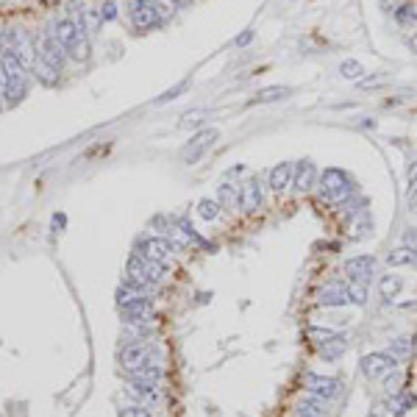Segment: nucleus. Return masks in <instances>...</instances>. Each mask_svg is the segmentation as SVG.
<instances>
[{
	"mask_svg": "<svg viewBox=\"0 0 417 417\" xmlns=\"http://www.w3.org/2000/svg\"><path fill=\"white\" fill-rule=\"evenodd\" d=\"M217 203L223 208H237L239 206V186L234 184H220L217 186Z\"/></svg>",
	"mask_w": 417,
	"mask_h": 417,
	"instance_id": "25",
	"label": "nucleus"
},
{
	"mask_svg": "<svg viewBox=\"0 0 417 417\" xmlns=\"http://www.w3.org/2000/svg\"><path fill=\"white\" fill-rule=\"evenodd\" d=\"M153 3H156V9H159L162 20L173 17V14H175V9H178V0H153Z\"/></svg>",
	"mask_w": 417,
	"mask_h": 417,
	"instance_id": "37",
	"label": "nucleus"
},
{
	"mask_svg": "<svg viewBox=\"0 0 417 417\" xmlns=\"http://www.w3.org/2000/svg\"><path fill=\"white\" fill-rule=\"evenodd\" d=\"M381 84H387V78H384V76H378V78H367V81H359V87H362V89H373V87H381Z\"/></svg>",
	"mask_w": 417,
	"mask_h": 417,
	"instance_id": "43",
	"label": "nucleus"
},
{
	"mask_svg": "<svg viewBox=\"0 0 417 417\" xmlns=\"http://www.w3.org/2000/svg\"><path fill=\"white\" fill-rule=\"evenodd\" d=\"M186 3H192V0H178V6H186Z\"/></svg>",
	"mask_w": 417,
	"mask_h": 417,
	"instance_id": "49",
	"label": "nucleus"
},
{
	"mask_svg": "<svg viewBox=\"0 0 417 417\" xmlns=\"http://www.w3.org/2000/svg\"><path fill=\"white\" fill-rule=\"evenodd\" d=\"M400 384H403V376H400V373H398V376H392V373H389V376H387V395H389V398L400 395V389H403Z\"/></svg>",
	"mask_w": 417,
	"mask_h": 417,
	"instance_id": "38",
	"label": "nucleus"
},
{
	"mask_svg": "<svg viewBox=\"0 0 417 417\" xmlns=\"http://www.w3.org/2000/svg\"><path fill=\"white\" fill-rule=\"evenodd\" d=\"M414 261H417V253H414L411 248H406V245L392 248L389 256H387V264H389V267H409V264H414Z\"/></svg>",
	"mask_w": 417,
	"mask_h": 417,
	"instance_id": "24",
	"label": "nucleus"
},
{
	"mask_svg": "<svg viewBox=\"0 0 417 417\" xmlns=\"http://www.w3.org/2000/svg\"><path fill=\"white\" fill-rule=\"evenodd\" d=\"M362 373L367 381H384L389 373H395L398 367V359H392L387 351H378V354H367L362 356Z\"/></svg>",
	"mask_w": 417,
	"mask_h": 417,
	"instance_id": "6",
	"label": "nucleus"
},
{
	"mask_svg": "<svg viewBox=\"0 0 417 417\" xmlns=\"http://www.w3.org/2000/svg\"><path fill=\"white\" fill-rule=\"evenodd\" d=\"M215 139H217V128H203V131L192 133V139H189V142L184 145V151H181L184 164H195L208 148H212Z\"/></svg>",
	"mask_w": 417,
	"mask_h": 417,
	"instance_id": "11",
	"label": "nucleus"
},
{
	"mask_svg": "<svg viewBox=\"0 0 417 417\" xmlns=\"http://www.w3.org/2000/svg\"><path fill=\"white\" fill-rule=\"evenodd\" d=\"M117 359H120L122 370L133 373V370H139V367L148 365V359H151V345H148V342H136V339H133V342H125V345L120 348Z\"/></svg>",
	"mask_w": 417,
	"mask_h": 417,
	"instance_id": "10",
	"label": "nucleus"
},
{
	"mask_svg": "<svg viewBox=\"0 0 417 417\" xmlns=\"http://www.w3.org/2000/svg\"><path fill=\"white\" fill-rule=\"evenodd\" d=\"M3 50H6V36L0 34V56H3Z\"/></svg>",
	"mask_w": 417,
	"mask_h": 417,
	"instance_id": "47",
	"label": "nucleus"
},
{
	"mask_svg": "<svg viewBox=\"0 0 417 417\" xmlns=\"http://www.w3.org/2000/svg\"><path fill=\"white\" fill-rule=\"evenodd\" d=\"M400 290H403V278L400 275H384L381 281H378V292L384 298H395Z\"/></svg>",
	"mask_w": 417,
	"mask_h": 417,
	"instance_id": "31",
	"label": "nucleus"
},
{
	"mask_svg": "<svg viewBox=\"0 0 417 417\" xmlns=\"http://www.w3.org/2000/svg\"><path fill=\"white\" fill-rule=\"evenodd\" d=\"M317 189H320V197H323L325 203H345L348 197L354 195V181H351V175H348L345 170L328 167V170L320 175Z\"/></svg>",
	"mask_w": 417,
	"mask_h": 417,
	"instance_id": "3",
	"label": "nucleus"
},
{
	"mask_svg": "<svg viewBox=\"0 0 417 417\" xmlns=\"http://www.w3.org/2000/svg\"><path fill=\"white\" fill-rule=\"evenodd\" d=\"M78 31L81 34H98L100 25H103V17H100V9H78V20H76Z\"/></svg>",
	"mask_w": 417,
	"mask_h": 417,
	"instance_id": "20",
	"label": "nucleus"
},
{
	"mask_svg": "<svg viewBox=\"0 0 417 417\" xmlns=\"http://www.w3.org/2000/svg\"><path fill=\"white\" fill-rule=\"evenodd\" d=\"M409 406H414V395H395V400H392V414H406Z\"/></svg>",
	"mask_w": 417,
	"mask_h": 417,
	"instance_id": "35",
	"label": "nucleus"
},
{
	"mask_svg": "<svg viewBox=\"0 0 417 417\" xmlns=\"http://www.w3.org/2000/svg\"><path fill=\"white\" fill-rule=\"evenodd\" d=\"M128 14H131L133 28H139V31H151V28H156V25H162V23H164L153 0H133Z\"/></svg>",
	"mask_w": 417,
	"mask_h": 417,
	"instance_id": "9",
	"label": "nucleus"
},
{
	"mask_svg": "<svg viewBox=\"0 0 417 417\" xmlns=\"http://www.w3.org/2000/svg\"><path fill=\"white\" fill-rule=\"evenodd\" d=\"M220 203L217 200H212V197H203V200H197V215L203 217V220H217L220 217Z\"/></svg>",
	"mask_w": 417,
	"mask_h": 417,
	"instance_id": "32",
	"label": "nucleus"
},
{
	"mask_svg": "<svg viewBox=\"0 0 417 417\" xmlns=\"http://www.w3.org/2000/svg\"><path fill=\"white\" fill-rule=\"evenodd\" d=\"M250 39H253V31H245L242 36H237V45H239V47H245V45L250 42Z\"/></svg>",
	"mask_w": 417,
	"mask_h": 417,
	"instance_id": "44",
	"label": "nucleus"
},
{
	"mask_svg": "<svg viewBox=\"0 0 417 417\" xmlns=\"http://www.w3.org/2000/svg\"><path fill=\"white\" fill-rule=\"evenodd\" d=\"M292 175H295V167L290 162H281L270 170V189L272 192H284L287 186H292Z\"/></svg>",
	"mask_w": 417,
	"mask_h": 417,
	"instance_id": "18",
	"label": "nucleus"
},
{
	"mask_svg": "<svg viewBox=\"0 0 417 417\" xmlns=\"http://www.w3.org/2000/svg\"><path fill=\"white\" fill-rule=\"evenodd\" d=\"M370 231H373V217H370V212H362L359 217H351V231H348L351 242H362L365 237H370Z\"/></svg>",
	"mask_w": 417,
	"mask_h": 417,
	"instance_id": "21",
	"label": "nucleus"
},
{
	"mask_svg": "<svg viewBox=\"0 0 417 417\" xmlns=\"http://www.w3.org/2000/svg\"><path fill=\"white\" fill-rule=\"evenodd\" d=\"M314 178H317L314 164H312V162H301V164L295 167V175H292V186H295L298 192H309V189L314 186Z\"/></svg>",
	"mask_w": 417,
	"mask_h": 417,
	"instance_id": "19",
	"label": "nucleus"
},
{
	"mask_svg": "<svg viewBox=\"0 0 417 417\" xmlns=\"http://www.w3.org/2000/svg\"><path fill=\"white\" fill-rule=\"evenodd\" d=\"M345 351H348V336H345V334H331L325 342L317 345V354H320V359H325V362L342 359Z\"/></svg>",
	"mask_w": 417,
	"mask_h": 417,
	"instance_id": "16",
	"label": "nucleus"
},
{
	"mask_svg": "<svg viewBox=\"0 0 417 417\" xmlns=\"http://www.w3.org/2000/svg\"><path fill=\"white\" fill-rule=\"evenodd\" d=\"M0 70H3V98L9 100V106L20 103L25 98V89H28V73L25 67L17 61L14 50H3L0 56Z\"/></svg>",
	"mask_w": 417,
	"mask_h": 417,
	"instance_id": "2",
	"label": "nucleus"
},
{
	"mask_svg": "<svg viewBox=\"0 0 417 417\" xmlns=\"http://www.w3.org/2000/svg\"><path fill=\"white\" fill-rule=\"evenodd\" d=\"M164 278V264H156L151 259H145L142 253H131L125 261V284L133 290L148 292L153 284H159Z\"/></svg>",
	"mask_w": 417,
	"mask_h": 417,
	"instance_id": "1",
	"label": "nucleus"
},
{
	"mask_svg": "<svg viewBox=\"0 0 417 417\" xmlns=\"http://www.w3.org/2000/svg\"><path fill=\"white\" fill-rule=\"evenodd\" d=\"M186 89H189V84H186V81H181V84H175L173 89H167L164 95H159V98H156V103H159V106H162V103H170V100H175L178 95H184Z\"/></svg>",
	"mask_w": 417,
	"mask_h": 417,
	"instance_id": "34",
	"label": "nucleus"
},
{
	"mask_svg": "<svg viewBox=\"0 0 417 417\" xmlns=\"http://www.w3.org/2000/svg\"><path fill=\"white\" fill-rule=\"evenodd\" d=\"M303 384H306V392H309V395L323 398L325 403H334V400L342 398V392H345V387H342L339 378H328V376H317V373H309V376L303 378Z\"/></svg>",
	"mask_w": 417,
	"mask_h": 417,
	"instance_id": "7",
	"label": "nucleus"
},
{
	"mask_svg": "<svg viewBox=\"0 0 417 417\" xmlns=\"http://www.w3.org/2000/svg\"><path fill=\"white\" fill-rule=\"evenodd\" d=\"M373 272H376V256H370V253L351 256V259L345 261V278H348L351 284L367 287L370 278H373Z\"/></svg>",
	"mask_w": 417,
	"mask_h": 417,
	"instance_id": "8",
	"label": "nucleus"
},
{
	"mask_svg": "<svg viewBox=\"0 0 417 417\" xmlns=\"http://www.w3.org/2000/svg\"><path fill=\"white\" fill-rule=\"evenodd\" d=\"M0 109H3V103H0Z\"/></svg>",
	"mask_w": 417,
	"mask_h": 417,
	"instance_id": "50",
	"label": "nucleus"
},
{
	"mask_svg": "<svg viewBox=\"0 0 417 417\" xmlns=\"http://www.w3.org/2000/svg\"><path fill=\"white\" fill-rule=\"evenodd\" d=\"M67 56L73 58V61H87V58H89V39H87L84 34H78V36L73 39V45L67 47Z\"/></svg>",
	"mask_w": 417,
	"mask_h": 417,
	"instance_id": "29",
	"label": "nucleus"
},
{
	"mask_svg": "<svg viewBox=\"0 0 417 417\" xmlns=\"http://www.w3.org/2000/svg\"><path fill=\"white\" fill-rule=\"evenodd\" d=\"M284 98H290V87L275 84V87H261L253 95V103H275V100H284Z\"/></svg>",
	"mask_w": 417,
	"mask_h": 417,
	"instance_id": "23",
	"label": "nucleus"
},
{
	"mask_svg": "<svg viewBox=\"0 0 417 417\" xmlns=\"http://www.w3.org/2000/svg\"><path fill=\"white\" fill-rule=\"evenodd\" d=\"M39 58H42V61H47L50 67L61 70V67H64V61H67V47L45 31V36H42V42H39Z\"/></svg>",
	"mask_w": 417,
	"mask_h": 417,
	"instance_id": "14",
	"label": "nucleus"
},
{
	"mask_svg": "<svg viewBox=\"0 0 417 417\" xmlns=\"http://www.w3.org/2000/svg\"><path fill=\"white\" fill-rule=\"evenodd\" d=\"M120 417H151V411L145 406H125L120 409Z\"/></svg>",
	"mask_w": 417,
	"mask_h": 417,
	"instance_id": "39",
	"label": "nucleus"
},
{
	"mask_svg": "<svg viewBox=\"0 0 417 417\" xmlns=\"http://www.w3.org/2000/svg\"><path fill=\"white\" fill-rule=\"evenodd\" d=\"M303 417H309V414H303Z\"/></svg>",
	"mask_w": 417,
	"mask_h": 417,
	"instance_id": "51",
	"label": "nucleus"
},
{
	"mask_svg": "<svg viewBox=\"0 0 417 417\" xmlns=\"http://www.w3.org/2000/svg\"><path fill=\"white\" fill-rule=\"evenodd\" d=\"M122 317L131 325H151L153 323V303H151V298L142 295V298L131 301L128 306H122Z\"/></svg>",
	"mask_w": 417,
	"mask_h": 417,
	"instance_id": "13",
	"label": "nucleus"
},
{
	"mask_svg": "<svg viewBox=\"0 0 417 417\" xmlns=\"http://www.w3.org/2000/svg\"><path fill=\"white\" fill-rule=\"evenodd\" d=\"M348 287L351 284H345V281H328L317 290V303L320 306H328V309H339L345 303H351V292H348Z\"/></svg>",
	"mask_w": 417,
	"mask_h": 417,
	"instance_id": "12",
	"label": "nucleus"
},
{
	"mask_svg": "<svg viewBox=\"0 0 417 417\" xmlns=\"http://www.w3.org/2000/svg\"><path fill=\"white\" fill-rule=\"evenodd\" d=\"M339 76H342L345 81H359V78L365 76V67H362V61H356V58H345V61L339 64Z\"/></svg>",
	"mask_w": 417,
	"mask_h": 417,
	"instance_id": "28",
	"label": "nucleus"
},
{
	"mask_svg": "<svg viewBox=\"0 0 417 417\" xmlns=\"http://www.w3.org/2000/svg\"><path fill=\"white\" fill-rule=\"evenodd\" d=\"M208 117V111L206 109H195V111H186V114H181V120H178V128H197L203 120Z\"/></svg>",
	"mask_w": 417,
	"mask_h": 417,
	"instance_id": "33",
	"label": "nucleus"
},
{
	"mask_svg": "<svg viewBox=\"0 0 417 417\" xmlns=\"http://www.w3.org/2000/svg\"><path fill=\"white\" fill-rule=\"evenodd\" d=\"M34 73H36V78H39V84H45V87H56L58 84V73L61 70H56V67H50L47 61H36V67H34Z\"/></svg>",
	"mask_w": 417,
	"mask_h": 417,
	"instance_id": "27",
	"label": "nucleus"
},
{
	"mask_svg": "<svg viewBox=\"0 0 417 417\" xmlns=\"http://www.w3.org/2000/svg\"><path fill=\"white\" fill-rule=\"evenodd\" d=\"M409 208L417 215V189H411V192H409Z\"/></svg>",
	"mask_w": 417,
	"mask_h": 417,
	"instance_id": "45",
	"label": "nucleus"
},
{
	"mask_svg": "<svg viewBox=\"0 0 417 417\" xmlns=\"http://www.w3.org/2000/svg\"><path fill=\"white\" fill-rule=\"evenodd\" d=\"M47 34H50L53 39H58L64 47H70V45H73V39H76L81 31H78V25H76L73 20L64 17V20H53L50 28H47Z\"/></svg>",
	"mask_w": 417,
	"mask_h": 417,
	"instance_id": "17",
	"label": "nucleus"
},
{
	"mask_svg": "<svg viewBox=\"0 0 417 417\" xmlns=\"http://www.w3.org/2000/svg\"><path fill=\"white\" fill-rule=\"evenodd\" d=\"M100 17H103V23L117 20V6L111 3V0H109V3H103V6H100Z\"/></svg>",
	"mask_w": 417,
	"mask_h": 417,
	"instance_id": "40",
	"label": "nucleus"
},
{
	"mask_svg": "<svg viewBox=\"0 0 417 417\" xmlns=\"http://www.w3.org/2000/svg\"><path fill=\"white\" fill-rule=\"evenodd\" d=\"M348 284H351V281H348ZM348 292H351V303H356V306L367 303V290L362 284H351V287H348Z\"/></svg>",
	"mask_w": 417,
	"mask_h": 417,
	"instance_id": "36",
	"label": "nucleus"
},
{
	"mask_svg": "<svg viewBox=\"0 0 417 417\" xmlns=\"http://www.w3.org/2000/svg\"><path fill=\"white\" fill-rule=\"evenodd\" d=\"M306 334H309V339H317V345H320V342H325V339L331 336V331H328V328H309Z\"/></svg>",
	"mask_w": 417,
	"mask_h": 417,
	"instance_id": "42",
	"label": "nucleus"
},
{
	"mask_svg": "<svg viewBox=\"0 0 417 417\" xmlns=\"http://www.w3.org/2000/svg\"><path fill=\"white\" fill-rule=\"evenodd\" d=\"M403 245L417 253V228H406V231H403Z\"/></svg>",
	"mask_w": 417,
	"mask_h": 417,
	"instance_id": "41",
	"label": "nucleus"
},
{
	"mask_svg": "<svg viewBox=\"0 0 417 417\" xmlns=\"http://www.w3.org/2000/svg\"><path fill=\"white\" fill-rule=\"evenodd\" d=\"M136 253H142L145 259L167 267V264H173V259H175V245H173L167 237H145V239H139Z\"/></svg>",
	"mask_w": 417,
	"mask_h": 417,
	"instance_id": "5",
	"label": "nucleus"
},
{
	"mask_svg": "<svg viewBox=\"0 0 417 417\" xmlns=\"http://www.w3.org/2000/svg\"><path fill=\"white\" fill-rule=\"evenodd\" d=\"M409 47H411V50L417 53V36H411V39H409Z\"/></svg>",
	"mask_w": 417,
	"mask_h": 417,
	"instance_id": "48",
	"label": "nucleus"
},
{
	"mask_svg": "<svg viewBox=\"0 0 417 417\" xmlns=\"http://www.w3.org/2000/svg\"><path fill=\"white\" fill-rule=\"evenodd\" d=\"M298 414H301V417H303V414H309V417H325V414H328V403H325L323 398H314V395H309V398L301 403Z\"/></svg>",
	"mask_w": 417,
	"mask_h": 417,
	"instance_id": "26",
	"label": "nucleus"
},
{
	"mask_svg": "<svg viewBox=\"0 0 417 417\" xmlns=\"http://www.w3.org/2000/svg\"><path fill=\"white\" fill-rule=\"evenodd\" d=\"M261 203H264L261 181H259V178H250V181L239 189V206L245 208L248 215H253V212H259V208H261Z\"/></svg>",
	"mask_w": 417,
	"mask_h": 417,
	"instance_id": "15",
	"label": "nucleus"
},
{
	"mask_svg": "<svg viewBox=\"0 0 417 417\" xmlns=\"http://www.w3.org/2000/svg\"><path fill=\"white\" fill-rule=\"evenodd\" d=\"M6 36V47L9 50H14V56H17V61L25 67V73H28V70H34L36 67V42L28 36V31H23V28H12V31H6L3 34Z\"/></svg>",
	"mask_w": 417,
	"mask_h": 417,
	"instance_id": "4",
	"label": "nucleus"
},
{
	"mask_svg": "<svg viewBox=\"0 0 417 417\" xmlns=\"http://www.w3.org/2000/svg\"><path fill=\"white\" fill-rule=\"evenodd\" d=\"M387 354H389L392 359H398V362H406V359L414 354V342H411L409 336H398V339H392V342H389Z\"/></svg>",
	"mask_w": 417,
	"mask_h": 417,
	"instance_id": "22",
	"label": "nucleus"
},
{
	"mask_svg": "<svg viewBox=\"0 0 417 417\" xmlns=\"http://www.w3.org/2000/svg\"><path fill=\"white\" fill-rule=\"evenodd\" d=\"M378 3H381V9H395L398 0H378Z\"/></svg>",
	"mask_w": 417,
	"mask_h": 417,
	"instance_id": "46",
	"label": "nucleus"
},
{
	"mask_svg": "<svg viewBox=\"0 0 417 417\" xmlns=\"http://www.w3.org/2000/svg\"><path fill=\"white\" fill-rule=\"evenodd\" d=\"M395 23L403 28H414L417 25V6L414 3H403L395 9Z\"/></svg>",
	"mask_w": 417,
	"mask_h": 417,
	"instance_id": "30",
	"label": "nucleus"
}]
</instances>
